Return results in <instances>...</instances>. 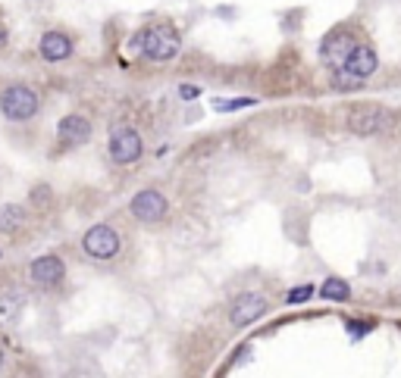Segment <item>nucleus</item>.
Returning a JSON list of instances; mask_svg holds the SVG:
<instances>
[{
    "label": "nucleus",
    "mask_w": 401,
    "mask_h": 378,
    "mask_svg": "<svg viewBox=\"0 0 401 378\" xmlns=\"http://www.w3.org/2000/svg\"><path fill=\"white\" fill-rule=\"evenodd\" d=\"M179 31L172 29L170 22H157V25H148L142 31V53L154 63H166L179 53Z\"/></svg>",
    "instance_id": "obj_1"
},
{
    "label": "nucleus",
    "mask_w": 401,
    "mask_h": 378,
    "mask_svg": "<svg viewBox=\"0 0 401 378\" xmlns=\"http://www.w3.org/2000/svg\"><path fill=\"white\" fill-rule=\"evenodd\" d=\"M38 94L32 91V88L25 85H13L4 91V97H0V110H4L6 119H13V122H25V119H32L38 113Z\"/></svg>",
    "instance_id": "obj_2"
},
{
    "label": "nucleus",
    "mask_w": 401,
    "mask_h": 378,
    "mask_svg": "<svg viewBox=\"0 0 401 378\" xmlns=\"http://www.w3.org/2000/svg\"><path fill=\"white\" fill-rule=\"evenodd\" d=\"M386 125H389V110L379 104H358L348 110V128L360 138L383 132Z\"/></svg>",
    "instance_id": "obj_3"
},
{
    "label": "nucleus",
    "mask_w": 401,
    "mask_h": 378,
    "mask_svg": "<svg viewBox=\"0 0 401 378\" xmlns=\"http://www.w3.org/2000/svg\"><path fill=\"white\" fill-rule=\"evenodd\" d=\"M360 41L351 35L348 29H339V31H329V35L323 38V44H320V57H323L326 66H332V69H342L345 59L351 57V50L358 47Z\"/></svg>",
    "instance_id": "obj_4"
},
{
    "label": "nucleus",
    "mask_w": 401,
    "mask_h": 378,
    "mask_svg": "<svg viewBox=\"0 0 401 378\" xmlns=\"http://www.w3.org/2000/svg\"><path fill=\"white\" fill-rule=\"evenodd\" d=\"M82 247H85V253L95 256V260H110V256L119 253V247H123V244H119L116 228L91 225L88 232H85V238H82Z\"/></svg>",
    "instance_id": "obj_5"
},
{
    "label": "nucleus",
    "mask_w": 401,
    "mask_h": 378,
    "mask_svg": "<svg viewBox=\"0 0 401 378\" xmlns=\"http://www.w3.org/2000/svg\"><path fill=\"white\" fill-rule=\"evenodd\" d=\"M142 138H138V132L135 128H116V132L110 134V157H113V163H119V166H129V163H135L138 157H142Z\"/></svg>",
    "instance_id": "obj_6"
},
{
    "label": "nucleus",
    "mask_w": 401,
    "mask_h": 378,
    "mask_svg": "<svg viewBox=\"0 0 401 378\" xmlns=\"http://www.w3.org/2000/svg\"><path fill=\"white\" fill-rule=\"evenodd\" d=\"M266 309H270V303H266L264 294H242L236 303H232L229 322L236 328H245V326H251V322H257Z\"/></svg>",
    "instance_id": "obj_7"
},
{
    "label": "nucleus",
    "mask_w": 401,
    "mask_h": 378,
    "mask_svg": "<svg viewBox=\"0 0 401 378\" xmlns=\"http://www.w3.org/2000/svg\"><path fill=\"white\" fill-rule=\"evenodd\" d=\"M129 210H132L135 219H142V222H160L170 206H166V197L160 191H142V194H135V197H132Z\"/></svg>",
    "instance_id": "obj_8"
},
{
    "label": "nucleus",
    "mask_w": 401,
    "mask_h": 378,
    "mask_svg": "<svg viewBox=\"0 0 401 378\" xmlns=\"http://www.w3.org/2000/svg\"><path fill=\"white\" fill-rule=\"evenodd\" d=\"M29 275L38 288H53V285L63 281L66 266H63V260H57V256H38V260L29 266Z\"/></svg>",
    "instance_id": "obj_9"
},
{
    "label": "nucleus",
    "mask_w": 401,
    "mask_h": 378,
    "mask_svg": "<svg viewBox=\"0 0 401 378\" xmlns=\"http://www.w3.org/2000/svg\"><path fill=\"white\" fill-rule=\"evenodd\" d=\"M57 134L63 144L82 147V144H88V138H91V122L85 116H66V119H60Z\"/></svg>",
    "instance_id": "obj_10"
},
{
    "label": "nucleus",
    "mask_w": 401,
    "mask_h": 378,
    "mask_svg": "<svg viewBox=\"0 0 401 378\" xmlns=\"http://www.w3.org/2000/svg\"><path fill=\"white\" fill-rule=\"evenodd\" d=\"M376 66H379L376 50H373L370 44H358L351 50V57L345 59L342 69H348V72H354V76H360V78H370L373 72H376Z\"/></svg>",
    "instance_id": "obj_11"
},
{
    "label": "nucleus",
    "mask_w": 401,
    "mask_h": 378,
    "mask_svg": "<svg viewBox=\"0 0 401 378\" xmlns=\"http://www.w3.org/2000/svg\"><path fill=\"white\" fill-rule=\"evenodd\" d=\"M69 53H72V41L63 31H48V35L41 38V57L50 59V63H60V59H66Z\"/></svg>",
    "instance_id": "obj_12"
},
{
    "label": "nucleus",
    "mask_w": 401,
    "mask_h": 378,
    "mask_svg": "<svg viewBox=\"0 0 401 378\" xmlns=\"http://www.w3.org/2000/svg\"><path fill=\"white\" fill-rule=\"evenodd\" d=\"M25 228V210L19 204H4L0 206V232L13 234V232H22Z\"/></svg>",
    "instance_id": "obj_13"
},
{
    "label": "nucleus",
    "mask_w": 401,
    "mask_h": 378,
    "mask_svg": "<svg viewBox=\"0 0 401 378\" xmlns=\"http://www.w3.org/2000/svg\"><path fill=\"white\" fill-rule=\"evenodd\" d=\"M320 294H323L326 300H348V297H351V285L345 279H336V275H332V279L323 281Z\"/></svg>",
    "instance_id": "obj_14"
},
{
    "label": "nucleus",
    "mask_w": 401,
    "mask_h": 378,
    "mask_svg": "<svg viewBox=\"0 0 401 378\" xmlns=\"http://www.w3.org/2000/svg\"><path fill=\"white\" fill-rule=\"evenodd\" d=\"M367 78H360V76H354V72L348 69H336V76H332V85L336 88H342V91H351V88H360Z\"/></svg>",
    "instance_id": "obj_15"
},
{
    "label": "nucleus",
    "mask_w": 401,
    "mask_h": 378,
    "mask_svg": "<svg viewBox=\"0 0 401 378\" xmlns=\"http://www.w3.org/2000/svg\"><path fill=\"white\" fill-rule=\"evenodd\" d=\"M313 294H317L313 291V285H298V288H292V291L285 294V303H304V300H311Z\"/></svg>",
    "instance_id": "obj_16"
},
{
    "label": "nucleus",
    "mask_w": 401,
    "mask_h": 378,
    "mask_svg": "<svg viewBox=\"0 0 401 378\" xmlns=\"http://www.w3.org/2000/svg\"><path fill=\"white\" fill-rule=\"evenodd\" d=\"M19 307L22 303L13 300V297H6V300H0V322H13L19 316Z\"/></svg>",
    "instance_id": "obj_17"
},
{
    "label": "nucleus",
    "mask_w": 401,
    "mask_h": 378,
    "mask_svg": "<svg viewBox=\"0 0 401 378\" xmlns=\"http://www.w3.org/2000/svg\"><path fill=\"white\" fill-rule=\"evenodd\" d=\"M242 106H254V100H251V97H242V100H217V104H213V110L226 113V110H242Z\"/></svg>",
    "instance_id": "obj_18"
},
{
    "label": "nucleus",
    "mask_w": 401,
    "mask_h": 378,
    "mask_svg": "<svg viewBox=\"0 0 401 378\" xmlns=\"http://www.w3.org/2000/svg\"><path fill=\"white\" fill-rule=\"evenodd\" d=\"M32 204L41 206V210H48V206H50V188L48 185H38L35 191H32Z\"/></svg>",
    "instance_id": "obj_19"
},
{
    "label": "nucleus",
    "mask_w": 401,
    "mask_h": 378,
    "mask_svg": "<svg viewBox=\"0 0 401 378\" xmlns=\"http://www.w3.org/2000/svg\"><path fill=\"white\" fill-rule=\"evenodd\" d=\"M179 94H182V100H198L200 97V91L195 85H182V88H179Z\"/></svg>",
    "instance_id": "obj_20"
},
{
    "label": "nucleus",
    "mask_w": 401,
    "mask_h": 378,
    "mask_svg": "<svg viewBox=\"0 0 401 378\" xmlns=\"http://www.w3.org/2000/svg\"><path fill=\"white\" fill-rule=\"evenodd\" d=\"M0 369H4V350H0Z\"/></svg>",
    "instance_id": "obj_21"
},
{
    "label": "nucleus",
    "mask_w": 401,
    "mask_h": 378,
    "mask_svg": "<svg viewBox=\"0 0 401 378\" xmlns=\"http://www.w3.org/2000/svg\"><path fill=\"white\" fill-rule=\"evenodd\" d=\"M0 38H4V35H0Z\"/></svg>",
    "instance_id": "obj_22"
}]
</instances>
